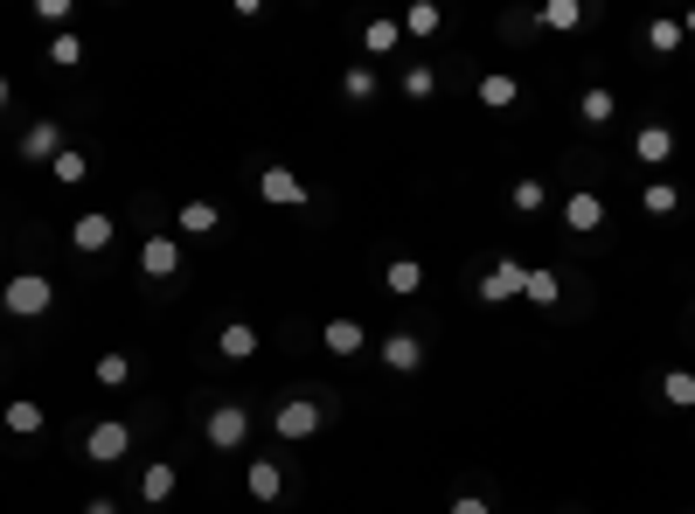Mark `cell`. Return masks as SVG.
Segmentation results:
<instances>
[{
  "label": "cell",
  "mask_w": 695,
  "mask_h": 514,
  "mask_svg": "<svg viewBox=\"0 0 695 514\" xmlns=\"http://www.w3.org/2000/svg\"><path fill=\"white\" fill-rule=\"evenodd\" d=\"M0 306H7L14 320H42V313L56 306V285H49L42 271H14V278L0 285Z\"/></svg>",
  "instance_id": "1"
},
{
  "label": "cell",
  "mask_w": 695,
  "mask_h": 514,
  "mask_svg": "<svg viewBox=\"0 0 695 514\" xmlns=\"http://www.w3.org/2000/svg\"><path fill=\"white\" fill-rule=\"evenodd\" d=\"M272 431H278V445H306V438L320 431V403H313V396H285L278 417H272Z\"/></svg>",
  "instance_id": "2"
},
{
  "label": "cell",
  "mask_w": 695,
  "mask_h": 514,
  "mask_svg": "<svg viewBox=\"0 0 695 514\" xmlns=\"http://www.w3.org/2000/svg\"><path fill=\"white\" fill-rule=\"evenodd\" d=\"M529 285V264H515V257H501V264H487V278H480V299L487 306H508L515 292Z\"/></svg>",
  "instance_id": "3"
},
{
  "label": "cell",
  "mask_w": 695,
  "mask_h": 514,
  "mask_svg": "<svg viewBox=\"0 0 695 514\" xmlns=\"http://www.w3.org/2000/svg\"><path fill=\"white\" fill-rule=\"evenodd\" d=\"M244 438H251V417H244L237 403H216V410H209V445H216V452H237Z\"/></svg>",
  "instance_id": "4"
},
{
  "label": "cell",
  "mask_w": 695,
  "mask_h": 514,
  "mask_svg": "<svg viewBox=\"0 0 695 514\" xmlns=\"http://www.w3.org/2000/svg\"><path fill=\"white\" fill-rule=\"evenodd\" d=\"M126 445H133V431H126L119 417H105V424H91V438H84V452H91L98 466H119V459H126Z\"/></svg>",
  "instance_id": "5"
},
{
  "label": "cell",
  "mask_w": 695,
  "mask_h": 514,
  "mask_svg": "<svg viewBox=\"0 0 695 514\" xmlns=\"http://www.w3.org/2000/svg\"><path fill=\"white\" fill-rule=\"evenodd\" d=\"M258 195H265L272 209H299V202H306V181H299L292 167H265V174H258Z\"/></svg>",
  "instance_id": "6"
},
{
  "label": "cell",
  "mask_w": 695,
  "mask_h": 514,
  "mask_svg": "<svg viewBox=\"0 0 695 514\" xmlns=\"http://www.w3.org/2000/svg\"><path fill=\"white\" fill-rule=\"evenodd\" d=\"M112 237H119V223H112V216H98V209L70 223V244H77V251H84V257H98V251H105V244H112Z\"/></svg>",
  "instance_id": "7"
},
{
  "label": "cell",
  "mask_w": 695,
  "mask_h": 514,
  "mask_svg": "<svg viewBox=\"0 0 695 514\" xmlns=\"http://www.w3.org/2000/svg\"><path fill=\"white\" fill-rule=\"evenodd\" d=\"M139 271H146V278H174V271H181V244H174V237H146V244H139Z\"/></svg>",
  "instance_id": "8"
},
{
  "label": "cell",
  "mask_w": 695,
  "mask_h": 514,
  "mask_svg": "<svg viewBox=\"0 0 695 514\" xmlns=\"http://www.w3.org/2000/svg\"><path fill=\"white\" fill-rule=\"evenodd\" d=\"M633 153H640V167H668V160H675V132L668 126H640L633 132Z\"/></svg>",
  "instance_id": "9"
},
{
  "label": "cell",
  "mask_w": 695,
  "mask_h": 514,
  "mask_svg": "<svg viewBox=\"0 0 695 514\" xmlns=\"http://www.w3.org/2000/svg\"><path fill=\"white\" fill-rule=\"evenodd\" d=\"M563 223H570V230H577V237H591V230H598V223H605V202H598V195H591V188H577V195H570V202H563Z\"/></svg>",
  "instance_id": "10"
},
{
  "label": "cell",
  "mask_w": 695,
  "mask_h": 514,
  "mask_svg": "<svg viewBox=\"0 0 695 514\" xmlns=\"http://www.w3.org/2000/svg\"><path fill=\"white\" fill-rule=\"evenodd\" d=\"M320 341H327V355H362V348H369V327H362V320H327Z\"/></svg>",
  "instance_id": "11"
},
{
  "label": "cell",
  "mask_w": 695,
  "mask_h": 514,
  "mask_svg": "<svg viewBox=\"0 0 695 514\" xmlns=\"http://www.w3.org/2000/svg\"><path fill=\"white\" fill-rule=\"evenodd\" d=\"M216 355H223V362H251V355H258V327L230 320V327L216 334Z\"/></svg>",
  "instance_id": "12"
},
{
  "label": "cell",
  "mask_w": 695,
  "mask_h": 514,
  "mask_svg": "<svg viewBox=\"0 0 695 514\" xmlns=\"http://www.w3.org/2000/svg\"><path fill=\"white\" fill-rule=\"evenodd\" d=\"M63 153V132H56V119H42V126H28V139H21V160H56Z\"/></svg>",
  "instance_id": "13"
},
{
  "label": "cell",
  "mask_w": 695,
  "mask_h": 514,
  "mask_svg": "<svg viewBox=\"0 0 695 514\" xmlns=\"http://www.w3.org/2000/svg\"><path fill=\"white\" fill-rule=\"evenodd\" d=\"M383 362H390L397 376H411L417 362H424V341H417V334H383Z\"/></svg>",
  "instance_id": "14"
},
{
  "label": "cell",
  "mask_w": 695,
  "mask_h": 514,
  "mask_svg": "<svg viewBox=\"0 0 695 514\" xmlns=\"http://www.w3.org/2000/svg\"><path fill=\"white\" fill-rule=\"evenodd\" d=\"M244 487H251V501H285V473H278V459H258V466L244 473Z\"/></svg>",
  "instance_id": "15"
},
{
  "label": "cell",
  "mask_w": 695,
  "mask_h": 514,
  "mask_svg": "<svg viewBox=\"0 0 695 514\" xmlns=\"http://www.w3.org/2000/svg\"><path fill=\"white\" fill-rule=\"evenodd\" d=\"M174 487H181V473H174V466H146V473H139V501H146V508L174 501Z\"/></svg>",
  "instance_id": "16"
},
{
  "label": "cell",
  "mask_w": 695,
  "mask_h": 514,
  "mask_svg": "<svg viewBox=\"0 0 695 514\" xmlns=\"http://www.w3.org/2000/svg\"><path fill=\"white\" fill-rule=\"evenodd\" d=\"M0 417H7V431H14V438H35V431H42V403H35V396H14Z\"/></svg>",
  "instance_id": "17"
},
{
  "label": "cell",
  "mask_w": 695,
  "mask_h": 514,
  "mask_svg": "<svg viewBox=\"0 0 695 514\" xmlns=\"http://www.w3.org/2000/svg\"><path fill=\"white\" fill-rule=\"evenodd\" d=\"M612 112H619V98H612V91H605V84H591V91H584V98H577V119H584V126H605V119H612Z\"/></svg>",
  "instance_id": "18"
},
{
  "label": "cell",
  "mask_w": 695,
  "mask_h": 514,
  "mask_svg": "<svg viewBox=\"0 0 695 514\" xmlns=\"http://www.w3.org/2000/svg\"><path fill=\"white\" fill-rule=\"evenodd\" d=\"M383 285H390V292H397V299H411L417 285H424V264H417V257H397V264H390V271H383Z\"/></svg>",
  "instance_id": "19"
},
{
  "label": "cell",
  "mask_w": 695,
  "mask_h": 514,
  "mask_svg": "<svg viewBox=\"0 0 695 514\" xmlns=\"http://www.w3.org/2000/svg\"><path fill=\"white\" fill-rule=\"evenodd\" d=\"M397 42H404V21H369V28H362V49H369V56H390Z\"/></svg>",
  "instance_id": "20"
},
{
  "label": "cell",
  "mask_w": 695,
  "mask_h": 514,
  "mask_svg": "<svg viewBox=\"0 0 695 514\" xmlns=\"http://www.w3.org/2000/svg\"><path fill=\"white\" fill-rule=\"evenodd\" d=\"M480 105H487V112H508V105H515V77H508V70L480 77Z\"/></svg>",
  "instance_id": "21"
},
{
  "label": "cell",
  "mask_w": 695,
  "mask_h": 514,
  "mask_svg": "<svg viewBox=\"0 0 695 514\" xmlns=\"http://www.w3.org/2000/svg\"><path fill=\"white\" fill-rule=\"evenodd\" d=\"M223 216H216V202H181V237H209Z\"/></svg>",
  "instance_id": "22"
},
{
  "label": "cell",
  "mask_w": 695,
  "mask_h": 514,
  "mask_svg": "<svg viewBox=\"0 0 695 514\" xmlns=\"http://www.w3.org/2000/svg\"><path fill=\"white\" fill-rule=\"evenodd\" d=\"M661 396H668L675 410H695V369H668V376H661Z\"/></svg>",
  "instance_id": "23"
},
{
  "label": "cell",
  "mask_w": 695,
  "mask_h": 514,
  "mask_svg": "<svg viewBox=\"0 0 695 514\" xmlns=\"http://www.w3.org/2000/svg\"><path fill=\"white\" fill-rule=\"evenodd\" d=\"M49 174H56V181H63V188H77V181H84V174H91V160H84V153H77V146H63V153H56V160H49Z\"/></svg>",
  "instance_id": "24"
},
{
  "label": "cell",
  "mask_w": 695,
  "mask_h": 514,
  "mask_svg": "<svg viewBox=\"0 0 695 514\" xmlns=\"http://www.w3.org/2000/svg\"><path fill=\"white\" fill-rule=\"evenodd\" d=\"M640 209H647V216H675V209H682V188H675V181H654V188L640 195Z\"/></svg>",
  "instance_id": "25"
},
{
  "label": "cell",
  "mask_w": 695,
  "mask_h": 514,
  "mask_svg": "<svg viewBox=\"0 0 695 514\" xmlns=\"http://www.w3.org/2000/svg\"><path fill=\"white\" fill-rule=\"evenodd\" d=\"M522 299H536V306H556V299H563V278H556V271H529Z\"/></svg>",
  "instance_id": "26"
},
{
  "label": "cell",
  "mask_w": 695,
  "mask_h": 514,
  "mask_svg": "<svg viewBox=\"0 0 695 514\" xmlns=\"http://www.w3.org/2000/svg\"><path fill=\"white\" fill-rule=\"evenodd\" d=\"M438 21H445V14H438L431 0H417V7H404V35H438Z\"/></svg>",
  "instance_id": "27"
},
{
  "label": "cell",
  "mask_w": 695,
  "mask_h": 514,
  "mask_svg": "<svg viewBox=\"0 0 695 514\" xmlns=\"http://www.w3.org/2000/svg\"><path fill=\"white\" fill-rule=\"evenodd\" d=\"M647 49H654V56H675V49H682V21H654V28H647Z\"/></svg>",
  "instance_id": "28"
},
{
  "label": "cell",
  "mask_w": 695,
  "mask_h": 514,
  "mask_svg": "<svg viewBox=\"0 0 695 514\" xmlns=\"http://www.w3.org/2000/svg\"><path fill=\"white\" fill-rule=\"evenodd\" d=\"M49 63H56V70H77V63H84V42H77V28L49 42Z\"/></svg>",
  "instance_id": "29"
},
{
  "label": "cell",
  "mask_w": 695,
  "mask_h": 514,
  "mask_svg": "<svg viewBox=\"0 0 695 514\" xmlns=\"http://www.w3.org/2000/svg\"><path fill=\"white\" fill-rule=\"evenodd\" d=\"M98 383H105V389L133 383V362H126V355H98Z\"/></svg>",
  "instance_id": "30"
},
{
  "label": "cell",
  "mask_w": 695,
  "mask_h": 514,
  "mask_svg": "<svg viewBox=\"0 0 695 514\" xmlns=\"http://www.w3.org/2000/svg\"><path fill=\"white\" fill-rule=\"evenodd\" d=\"M577 21H584L577 0H550V7H543V28H577Z\"/></svg>",
  "instance_id": "31"
},
{
  "label": "cell",
  "mask_w": 695,
  "mask_h": 514,
  "mask_svg": "<svg viewBox=\"0 0 695 514\" xmlns=\"http://www.w3.org/2000/svg\"><path fill=\"white\" fill-rule=\"evenodd\" d=\"M431 91H438V77H431L424 63H411V70H404V98H417V105H424Z\"/></svg>",
  "instance_id": "32"
},
{
  "label": "cell",
  "mask_w": 695,
  "mask_h": 514,
  "mask_svg": "<svg viewBox=\"0 0 695 514\" xmlns=\"http://www.w3.org/2000/svg\"><path fill=\"white\" fill-rule=\"evenodd\" d=\"M341 91H348L355 105H369V98H376V77H369V70H348V77H341Z\"/></svg>",
  "instance_id": "33"
},
{
  "label": "cell",
  "mask_w": 695,
  "mask_h": 514,
  "mask_svg": "<svg viewBox=\"0 0 695 514\" xmlns=\"http://www.w3.org/2000/svg\"><path fill=\"white\" fill-rule=\"evenodd\" d=\"M515 209L536 216V209H543V181H515Z\"/></svg>",
  "instance_id": "34"
},
{
  "label": "cell",
  "mask_w": 695,
  "mask_h": 514,
  "mask_svg": "<svg viewBox=\"0 0 695 514\" xmlns=\"http://www.w3.org/2000/svg\"><path fill=\"white\" fill-rule=\"evenodd\" d=\"M35 14H42V21H49V28H63V35H70V0H42V7H35Z\"/></svg>",
  "instance_id": "35"
},
{
  "label": "cell",
  "mask_w": 695,
  "mask_h": 514,
  "mask_svg": "<svg viewBox=\"0 0 695 514\" xmlns=\"http://www.w3.org/2000/svg\"><path fill=\"white\" fill-rule=\"evenodd\" d=\"M452 514H494V508H487V501H473V494H459V501H452Z\"/></svg>",
  "instance_id": "36"
},
{
  "label": "cell",
  "mask_w": 695,
  "mask_h": 514,
  "mask_svg": "<svg viewBox=\"0 0 695 514\" xmlns=\"http://www.w3.org/2000/svg\"><path fill=\"white\" fill-rule=\"evenodd\" d=\"M84 514H119V501H105V494H98V501H91Z\"/></svg>",
  "instance_id": "37"
},
{
  "label": "cell",
  "mask_w": 695,
  "mask_h": 514,
  "mask_svg": "<svg viewBox=\"0 0 695 514\" xmlns=\"http://www.w3.org/2000/svg\"><path fill=\"white\" fill-rule=\"evenodd\" d=\"M7 98H14V84H7V77H0V112H7Z\"/></svg>",
  "instance_id": "38"
},
{
  "label": "cell",
  "mask_w": 695,
  "mask_h": 514,
  "mask_svg": "<svg viewBox=\"0 0 695 514\" xmlns=\"http://www.w3.org/2000/svg\"><path fill=\"white\" fill-rule=\"evenodd\" d=\"M689 313H695V299H689Z\"/></svg>",
  "instance_id": "39"
}]
</instances>
